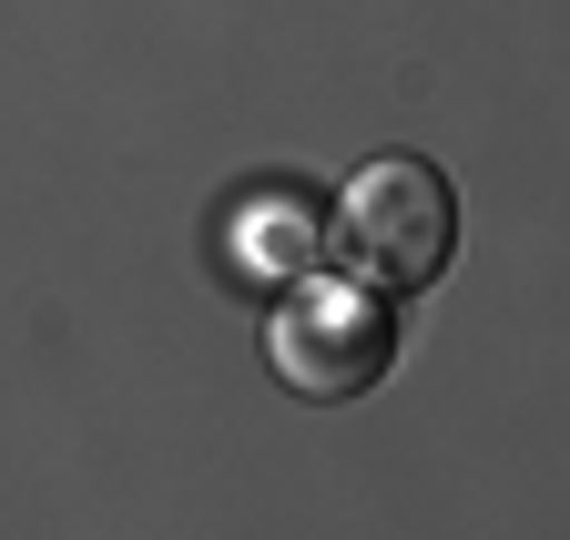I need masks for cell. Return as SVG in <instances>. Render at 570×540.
Masks as SVG:
<instances>
[{
	"instance_id": "1",
	"label": "cell",
	"mask_w": 570,
	"mask_h": 540,
	"mask_svg": "<svg viewBox=\"0 0 570 540\" xmlns=\"http://www.w3.org/2000/svg\"><path fill=\"white\" fill-rule=\"evenodd\" d=\"M336 245L367 286H439L459 255V194L428 154H377L336 194Z\"/></svg>"
},
{
	"instance_id": "2",
	"label": "cell",
	"mask_w": 570,
	"mask_h": 540,
	"mask_svg": "<svg viewBox=\"0 0 570 540\" xmlns=\"http://www.w3.org/2000/svg\"><path fill=\"white\" fill-rule=\"evenodd\" d=\"M387 357H397L387 306H377L367 286H346V276H306L296 296L265 316V367L296 387V397H316V409L367 397V387L387 377Z\"/></svg>"
}]
</instances>
